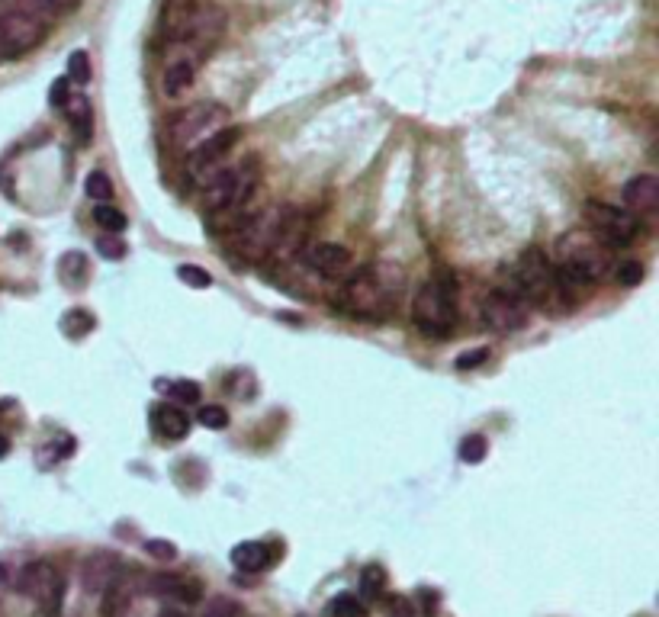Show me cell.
I'll list each match as a JSON object with an SVG mask.
<instances>
[{
	"label": "cell",
	"instance_id": "5bb4252c",
	"mask_svg": "<svg viewBox=\"0 0 659 617\" xmlns=\"http://www.w3.org/2000/svg\"><path fill=\"white\" fill-rule=\"evenodd\" d=\"M303 261H306V267L312 270V274H319V277H348L351 267H354L351 251L344 245H335V242L309 245L306 254H303Z\"/></svg>",
	"mask_w": 659,
	"mask_h": 617
},
{
	"label": "cell",
	"instance_id": "b9f144b4",
	"mask_svg": "<svg viewBox=\"0 0 659 617\" xmlns=\"http://www.w3.org/2000/svg\"><path fill=\"white\" fill-rule=\"evenodd\" d=\"M155 617H187V611H181V608H174V605H171V608H161Z\"/></svg>",
	"mask_w": 659,
	"mask_h": 617
},
{
	"label": "cell",
	"instance_id": "ffe728a7",
	"mask_svg": "<svg viewBox=\"0 0 659 617\" xmlns=\"http://www.w3.org/2000/svg\"><path fill=\"white\" fill-rule=\"evenodd\" d=\"M65 113H68V123H71V132H74V142L91 145V139H94V107H91V100H87L84 94L71 97L65 103Z\"/></svg>",
	"mask_w": 659,
	"mask_h": 617
},
{
	"label": "cell",
	"instance_id": "5b68a950",
	"mask_svg": "<svg viewBox=\"0 0 659 617\" xmlns=\"http://www.w3.org/2000/svg\"><path fill=\"white\" fill-rule=\"evenodd\" d=\"M341 306L354 319H370L377 322L393 309V287H386L377 267H361L351 274L341 287Z\"/></svg>",
	"mask_w": 659,
	"mask_h": 617
},
{
	"label": "cell",
	"instance_id": "44dd1931",
	"mask_svg": "<svg viewBox=\"0 0 659 617\" xmlns=\"http://www.w3.org/2000/svg\"><path fill=\"white\" fill-rule=\"evenodd\" d=\"M229 560L235 569H242V573H264L267 566H271V547L261 544V540H245V544H235Z\"/></svg>",
	"mask_w": 659,
	"mask_h": 617
},
{
	"label": "cell",
	"instance_id": "d6a6232c",
	"mask_svg": "<svg viewBox=\"0 0 659 617\" xmlns=\"http://www.w3.org/2000/svg\"><path fill=\"white\" fill-rule=\"evenodd\" d=\"M177 280L187 283L193 290H209L213 287V277H209V270L197 267V264H181L177 267Z\"/></svg>",
	"mask_w": 659,
	"mask_h": 617
},
{
	"label": "cell",
	"instance_id": "ac0fdd59",
	"mask_svg": "<svg viewBox=\"0 0 659 617\" xmlns=\"http://www.w3.org/2000/svg\"><path fill=\"white\" fill-rule=\"evenodd\" d=\"M238 142V129L235 126H226V129H219L216 135H209V139L203 142V145H197L190 152V161H193V168H200V171H213L216 168V161L219 158H226L229 152H232V145Z\"/></svg>",
	"mask_w": 659,
	"mask_h": 617
},
{
	"label": "cell",
	"instance_id": "603a6c76",
	"mask_svg": "<svg viewBox=\"0 0 659 617\" xmlns=\"http://www.w3.org/2000/svg\"><path fill=\"white\" fill-rule=\"evenodd\" d=\"M0 7H10V10H20L29 13V17L42 20L46 26H52L58 20V0H0Z\"/></svg>",
	"mask_w": 659,
	"mask_h": 617
},
{
	"label": "cell",
	"instance_id": "6da1fadb",
	"mask_svg": "<svg viewBox=\"0 0 659 617\" xmlns=\"http://www.w3.org/2000/svg\"><path fill=\"white\" fill-rule=\"evenodd\" d=\"M553 270H557V280L569 299V306L576 303V293L589 283H598L611 274L614 258H611V245L602 242L595 232H566L557 242V258H553Z\"/></svg>",
	"mask_w": 659,
	"mask_h": 617
},
{
	"label": "cell",
	"instance_id": "f1b7e54d",
	"mask_svg": "<svg viewBox=\"0 0 659 617\" xmlns=\"http://www.w3.org/2000/svg\"><path fill=\"white\" fill-rule=\"evenodd\" d=\"M65 78L71 81V84H78V87H84V84H91V58H87V52H71L68 55V74Z\"/></svg>",
	"mask_w": 659,
	"mask_h": 617
},
{
	"label": "cell",
	"instance_id": "cb8c5ba5",
	"mask_svg": "<svg viewBox=\"0 0 659 617\" xmlns=\"http://www.w3.org/2000/svg\"><path fill=\"white\" fill-rule=\"evenodd\" d=\"M94 325H97V322H94V315L87 312V309H71V312L65 315V319H62V331H65L68 338H74V341L84 338L87 331H94Z\"/></svg>",
	"mask_w": 659,
	"mask_h": 617
},
{
	"label": "cell",
	"instance_id": "f35d334b",
	"mask_svg": "<svg viewBox=\"0 0 659 617\" xmlns=\"http://www.w3.org/2000/svg\"><path fill=\"white\" fill-rule=\"evenodd\" d=\"M71 100V81L68 78H58L52 87H49V103L55 110H65V103Z\"/></svg>",
	"mask_w": 659,
	"mask_h": 617
},
{
	"label": "cell",
	"instance_id": "f546056e",
	"mask_svg": "<svg viewBox=\"0 0 659 617\" xmlns=\"http://www.w3.org/2000/svg\"><path fill=\"white\" fill-rule=\"evenodd\" d=\"M457 454H460L463 463H479V460H486V454H489V441L483 438V434H470V438L460 441Z\"/></svg>",
	"mask_w": 659,
	"mask_h": 617
},
{
	"label": "cell",
	"instance_id": "9a60e30c",
	"mask_svg": "<svg viewBox=\"0 0 659 617\" xmlns=\"http://www.w3.org/2000/svg\"><path fill=\"white\" fill-rule=\"evenodd\" d=\"M152 431L161 441L177 444L190 434V415L184 412V405H177V402H158L152 405Z\"/></svg>",
	"mask_w": 659,
	"mask_h": 617
},
{
	"label": "cell",
	"instance_id": "836d02e7",
	"mask_svg": "<svg viewBox=\"0 0 659 617\" xmlns=\"http://www.w3.org/2000/svg\"><path fill=\"white\" fill-rule=\"evenodd\" d=\"M197 421L209 431H222V428H229V412L222 409V405H200Z\"/></svg>",
	"mask_w": 659,
	"mask_h": 617
},
{
	"label": "cell",
	"instance_id": "30bf717a",
	"mask_svg": "<svg viewBox=\"0 0 659 617\" xmlns=\"http://www.w3.org/2000/svg\"><path fill=\"white\" fill-rule=\"evenodd\" d=\"M582 216H586L589 232H595L602 242H608L611 248H624L631 245L640 235V222L634 213H627L621 206H611L602 200H589L582 206Z\"/></svg>",
	"mask_w": 659,
	"mask_h": 617
},
{
	"label": "cell",
	"instance_id": "e575fe53",
	"mask_svg": "<svg viewBox=\"0 0 659 617\" xmlns=\"http://www.w3.org/2000/svg\"><path fill=\"white\" fill-rule=\"evenodd\" d=\"M168 393H171V399H174L177 405H197V402H200V383H193V380H174Z\"/></svg>",
	"mask_w": 659,
	"mask_h": 617
},
{
	"label": "cell",
	"instance_id": "74e56055",
	"mask_svg": "<svg viewBox=\"0 0 659 617\" xmlns=\"http://www.w3.org/2000/svg\"><path fill=\"white\" fill-rule=\"evenodd\" d=\"M386 614L389 617H418L415 605L406 595H386Z\"/></svg>",
	"mask_w": 659,
	"mask_h": 617
},
{
	"label": "cell",
	"instance_id": "7a4b0ae2",
	"mask_svg": "<svg viewBox=\"0 0 659 617\" xmlns=\"http://www.w3.org/2000/svg\"><path fill=\"white\" fill-rule=\"evenodd\" d=\"M508 277L505 280V293L518 296L521 303L537 306V309H563L569 306V299L557 280V270H553V261L541 248H524L521 258L515 261V267L502 270Z\"/></svg>",
	"mask_w": 659,
	"mask_h": 617
},
{
	"label": "cell",
	"instance_id": "d590c367",
	"mask_svg": "<svg viewBox=\"0 0 659 617\" xmlns=\"http://www.w3.org/2000/svg\"><path fill=\"white\" fill-rule=\"evenodd\" d=\"M84 274H87V261H84V254H81V251H71V254H65V258H62V277H65L68 283H81V280H84Z\"/></svg>",
	"mask_w": 659,
	"mask_h": 617
},
{
	"label": "cell",
	"instance_id": "d6986e66",
	"mask_svg": "<svg viewBox=\"0 0 659 617\" xmlns=\"http://www.w3.org/2000/svg\"><path fill=\"white\" fill-rule=\"evenodd\" d=\"M145 592L148 595H158V598H177V601H200L203 598V585L197 579H187V576H171V573H161L145 579Z\"/></svg>",
	"mask_w": 659,
	"mask_h": 617
},
{
	"label": "cell",
	"instance_id": "ba28073f",
	"mask_svg": "<svg viewBox=\"0 0 659 617\" xmlns=\"http://www.w3.org/2000/svg\"><path fill=\"white\" fill-rule=\"evenodd\" d=\"M13 585L33 601V605L46 614V617H58L62 611V601H65V579L62 573L49 563V560H36V563H26Z\"/></svg>",
	"mask_w": 659,
	"mask_h": 617
},
{
	"label": "cell",
	"instance_id": "8d00e7d4",
	"mask_svg": "<svg viewBox=\"0 0 659 617\" xmlns=\"http://www.w3.org/2000/svg\"><path fill=\"white\" fill-rule=\"evenodd\" d=\"M142 547L148 556H155V560H161V563H171L177 556V547L171 544V540H145Z\"/></svg>",
	"mask_w": 659,
	"mask_h": 617
},
{
	"label": "cell",
	"instance_id": "484cf974",
	"mask_svg": "<svg viewBox=\"0 0 659 617\" xmlns=\"http://www.w3.org/2000/svg\"><path fill=\"white\" fill-rule=\"evenodd\" d=\"M94 222L100 225L103 232H116V235L129 225V219H126L123 209H116V206H110V203H100V206L94 209Z\"/></svg>",
	"mask_w": 659,
	"mask_h": 617
},
{
	"label": "cell",
	"instance_id": "7402d4cb",
	"mask_svg": "<svg viewBox=\"0 0 659 617\" xmlns=\"http://www.w3.org/2000/svg\"><path fill=\"white\" fill-rule=\"evenodd\" d=\"M190 84H193V62L190 58H174V62L164 68V78H161L164 97H171V100L181 97L190 90Z\"/></svg>",
	"mask_w": 659,
	"mask_h": 617
},
{
	"label": "cell",
	"instance_id": "8fae6325",
	"mask_svg": "<svg viewBox=\"0 0 659 617\" xmlns=\"http://www.w3.org/2000/svg\"><path fill=\"white\" fill-rule=\"evenodd\" d=\"M49 26L29 13L0 7V58H23L46 39Z\"/></svg>",
	"mask_w": 659,
	"mask_h": 617
},
{
	"label": "cell",
	"instance_id": "3957f363",
	"mask_svg": "<svg viewBox=\"0 0 659 617\" xmlns=\"http://www.w3.org/2000/svg\"><path fill=\"white\" fill-rule=\"evenodd\" d=\"M412 322L431 341L451 338V331L457 325V277L447 267H441L438 274L428 277L415 290Z\"/></svg>",
	"mask_w": 659,
	"mask_h": 617
},
{
	"label": "cell",
	"instance_id": "2e32d148",
	"mask_svg": "<svg viewBox=\"0 0 659 617\" xmlns=\"http://www.w3.org/2000/svg\"><path fill=\"white\" fill-rule=\"evenodd\" d=\"M119 573H123V563H119V556L107 553V550H97V553H91L84 560V569H81L84 589L91 592V595H100Z\"/></svg>",
	"mask_w": 659,
	"mask_h": 617
},
{
	"label": "cell",
	"instance_id": "4dcf8cb0",
	"mask_svg": "<svg viewBox=\"0 0 659 617\" xmlns=\"http://www.w3.org/2000/svg\"><path fill=\"white\" fill-rule=\"evenodd\" d=\"M84 190H87V197L97 200V203H110V197H113V184H110V177L103 174V171H91V174H87Z\"/></svg>",
	"mask_w": 659,
	"mask_h": 617
},
{
	"label": "cell",
	"instance_id": "7bdbcfd3",
	"mask_svg": "<svg viewBox=\"0 0 659 617\" xmlns=\"http://www.w3.org/2000/svg\"><path fill=\"white\" fill-rule=\"evenodd\" d=\"M10 454V441L4 438V434H0V460H4Z\"/></svg>",
	"mask_w": 659,
	"mask_h": 617
},
{
	"label": "cell",
	"instance_id": "8992f818",
	"mask_svg": "<svg viewBox=\"0 0 659 617\" xmlns=\"http://www.w3.org/2000/svg\"><path fill=\"white\" fill-rule=\"evenodd\" d=\"M222 33H226V13L213 4H187L171 20V36L190 52L213 49Z\"/></svg>",
	"mask_w": 659,
	"mask_h": 617
},
{
	"label": "cell",
	"instance_id": "83f0119b",
	"mask_svg": "<svg viewBox=\"0 0 659 617\" xmlns=\"http://www.w3.org/2000/svg\"><path fill=\"white\" fill-rule=\"evenodd\" d=\"M328 614L332 617H370L367 605L357 595H338L332 605H328Z\"/></svg>",
	"mask_w": 659,
	"mask_h": 617
},
{
	"label": "cell",
	"instance_id": "4316f807",
	"mask_svg": "<svg viewBox=\"0 0 659 617\" xmlns=\"http://www.w3.org/2000/svg\"><path fill=\"white\" fill-rule=\"evenodd\" d=\"M97 254L103 261H123L126 258V242H123V235H116V232H103L100 238H97Z\"/></svg>",
	"mask_w": 659,
	"mask_h": 617
},
{
	"label": "cell",
	"instance_id": "1f68e13d",
	"mask_svg": "<svg viewBox=\"0 0 659 617\" xmlns=\"http://www.w3.org/2000/svg\"><path fill=\"white\" fill-rule=\"evenodd\" d=\"M200 617H245V608L238 605L235 598H229V595H219V598H213L209 605L203 608V614Z\"/></svg>",
	"mask_w": 659,
	"mask_h": 617
},
{
	"label": "cell",
	"instance_id": "e0dca14e",
	"mask_svg": "<svg viewBox=\"0 0 659 617\" xmlns=\"http://www.w3.org/2000/svg\"><path fill=\"white\" fill-rule=\"evenodd\" d=\"M624 206L627 213H656L659 206V180L656 174H634L631 180L624 184Z\"/></svg>",
	"mask_w": 659,
	"mask_h": 617
},
{
	"label": "cell",
	"instance_id": "ab89813d",
	"mask_svg": "<svg viewBox=\"0 0 659 617\" xmlns=\"http://www.w3.org/2000/svg\"><path fill=\"white\" fill-rule=\"evenodd\" d=\"M643 280V264L640 261H624L621 270H618V283L621 287H637Z\"/></svg>",
	"mask_w": 659,
	"mask_h": 617
},
{
	"label": "cell",
	"instance_id": "d4e9b609",
	"mask_svg": "<svg viewBox=\"0 0 659 617\" xmlns=\"http://www.w3.org/2000/svg\"><path fill=\"white\" fill-rule=\"evenodd\" d=\"M361 595L367 601H377L386 595V569L383 566H367L361 573Z\"/></svg>",
	"mask_w": 659,
	"mask_h": 617
},
{
	"label": "cell",
	"instance_id": "277c9868",
	"mask_svg": "<svg viewBox=\"0 0 659 617\" xmlns=\"http://www.w3.org/2000/svg\"><path fill=\"white\" fill-rule=\"evenodd\" d=\"M226 126H229V110L222 107V103L203 100V103H190V107L177 110L168 119V139L177 152L190 155L193 148L209 139V135H216Z\"/></svg>",
	"mask_w": 659,
	"mask_h": 617
},
{
	"label": "cell",
	"instance_id": "4fadbf2b",
	"mask_svg": "<svg viewBox=\"0 0 659 617\" xmlns=\"http://www.w3.org/2000/svg\"><path fill=\"white\" fill-rule=\"evenodd\" d=\"M100 595H103L100 617H129L132 608H136L139 595H145V579L132 576L123 569V573H119Z\"/></svg>",
	"mask_w": 659,
	"mask_h": 617
},
{
	"label": "cell",
	"instance_id": "60d3db41",
	"mask_svg": "<svg viewBox=\"0 0 659 617\" xmlns=\"http://www.w3.org/2000/svg\"><path fill=\"white\" fill-rule=\"evenodd\" d=\"M486 360H489V348H473L457 357V370H473L479 364H486Z\"/></svg>",
	"mask_w": 659,
	"mask_h": 617
},
{
	"label": "cell",
	"instance_id": "52a82bcc",
	"mask_svg": "<svg viewBox=\"0 0 659 617\" xmlns=\"http://www.w3.org/2000/svg\"><path fill=\"white\" fill-rule=\"evenodd\" d=\"M254 184H258V168H213L200 184L203 203L213 213H229L248 203Z\"/></svg>",
	"mask_w": 659,
	"mask_h": 617
},
{
	"label": "cell",
	"instance_id": "7c38bea8",
	"mask_svg": "<svg viewBox=\"0 0 659 617\" xmlns=\"http://www.w3.org/2000/svg\"><path fill=\"white\" fill-rule=\"evenodd\" d=\"M479 315H483V325L496 335H515V331L528 328L531 306L505 290H492L479 306Z\"/></svg>",
	"mask_w": 659,
	"mask_h": 617
},
{
	"label": "cell",
	"instance_id": "9c48e42d",
	"mask_svg": "<svg viewBox=\"0 0 659 617\" xmlns=\"http://www.w3.org/2000/svg\"><path fill=\"white\" fill-rule=\"evenodd\" d=\"M283 229V209H261L235 229V251L248 261H264L277 251Z\"/></svg>",
	"mask_w": 659,
	"mask_h": 617
}]
</instances>
